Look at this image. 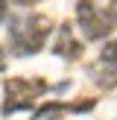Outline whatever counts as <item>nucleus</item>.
Listing matches in <instances>:
<instances>
[{
	"mask_svg": "<svg viewBox=\"0 0 117 120\" xmlns=\"http://www.w3.org/2000/svg\"><path fill=\"white\" fill-rule=\"evenodd\" d=\"M79 23H82V32H85V38H102V35H108V18H102L97 9H94V3H79Z\"/></svg>",
	"mask_w": 117,
	"mask_h": 120,
	"instance_id": "obj_1",
	"label": "nucleus"
},
{
	"mask_svg": "<svg viewBox=\"0 0 117 120\" xmlns=\"http://www.w3.org/2000/svg\"><path fill=\"white\" fill-rule=\"evenodd\" d=\"M56 53H58V56H64V59H76V56H79V44H76V38H73V29H70L67 23H64V26L58 29Z\"/></svg>",
	"mask_w": 117,
	"mask_h": 120,
	"instance_id": "obj_2",
	"label": "nucleus"
},
{
	"mask_svg": "<svg viewBox=\"0 0 117 120\" xmlns=\"http://www.w3.org/2000/svg\"><path fill=\"white\" fill-rule=\"evenodd\" d=\"M102 62L111 64V68H117V41H111V44L102 50Z\"/></svg>",
	"mask_w": 117,
	"mask_h": 120,
	"instance_id": "obj_3",
	"label": "nucleus"
},
{
	"mask_svg": "<svg viewBox=\"0 0 117 120\" xmlns=\"http://www.w3.org/2000/svg\"><path fill=\"white\" fill-rule=\"evenodd\" d=\"M15 3H18V6H35L38 0H15Z\"/></svg>",
	"mask_w": 117,
	"mask_h": 120,
	"instance_id": "obj_4",
	"label": "nucleus"
},
{
	"mask_svg": "<svg viewBox=\"0 0 117 120\" xmlns=\"http://www.w3.org/2000/svg\"><path fill=\"white\" fill-rule=\"evenodd\" d=\"M6 68V64H3V50H0V70H3Z\"/></svg>",
	"mask_w": 117,
	"mask_h": 120,
	"instance_id": "obj_5",
	"label": "nucleus"
},
{
	"mask_svg": "<svg viewBox=\"0 0 117 120\" xmlns=\"http://www.w3.org/2000/svg\"><path fill=\"white\" fill-rule=\"evenodd\" d=\"M111 3H114V6H117V0H111Z\"/></svg>",
	"mask_w": 117,
	"mask_h": 120,
	"instance_id": "obj_6",
	"label": "nucleus"
}]
</instances>
